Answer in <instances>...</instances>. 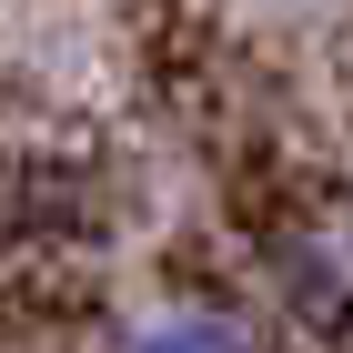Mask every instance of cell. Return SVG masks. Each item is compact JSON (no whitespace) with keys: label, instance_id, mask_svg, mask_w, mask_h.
I'll return each mask as SVG.
<instances>
[{"label":"cell","instance_id":"1","mask_svg":"<svg viewBox=\"0 0 353 353\" xmlns=\"http://www.w3.org/2000/svg\"><path fill=\"white\" fill-rule=\"evenodd\" d=\"M272 303L293 313V323H353V252L333 222H293L283 243H272Z\"/></svg>","mask_w":353,"mask_h":353},{"label":"cell","instance_id":"2","mask_svg":"<svg viewBox=\"0 0 353 353\" xmlns=\"http://www.w3.org/2000/svg\"><path fill=\"white\" fill-rule=\"evenodd\" d=\"M121 353H263V333H252V313H232V303H172V313H152Z\"/></svg>","mask_w":353,"mask_h":353}]
</instances>
